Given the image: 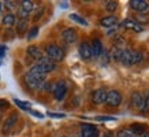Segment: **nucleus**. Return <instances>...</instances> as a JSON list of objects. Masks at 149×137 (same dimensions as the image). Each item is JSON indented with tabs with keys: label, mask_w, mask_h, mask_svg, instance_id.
<instances>
[{
	"label": "nucleus",
	"mask_w": 149,
	"mask_h": 137,
	"mask_svg": "<svg viewBox=\"0 0 149 137\" xmlns=\"http://www.w3.org/2000/svg\"><path fill=\"white\" fill-rule=\"evenodd\" d=\"M62 38L66 44H74L77 41V32L72 27H67L62 32Z\"/></svg>",
	"instance_id": "obj_8"
},
{
	"label": "nucleus",
	"mask_w": 149,
	"mask_h": 137,
	"mask_svg": "<svg viewBox=\"0 0 149 137\" xmlns=\"http://www.w3.org/2000/svg\"><path fill=\"white\" fill-rule=\"evenodd\" d=\"M45 77L47 75H42V74H33V73H27L25 77H23V80H25V82H26V85L32 91H38V89H41L42 88V85L45 84Z\"/></svg>",
	"instance_id": "obj_1"
},
{
	"label": "nucleus",
	"mask_w": 149,
	"mask_h": 137,
	"mask_svg": "<svg viewBox=\"0 0 149 137\" xmlns=\"http://www.w3.org/2000/svg\"><path fill=\"white\" fill-rule=\"evenodd\" d=\"M131 55H133V51H130V50H123L122 51L120 62H122L125 66H130L131 64Z\"/></svg>",
	"instance_id": "obj_19"
},
{
	"label": "nucleus",
	"mask_w": 149,
	"mask_h": 137,
	"mask_svg": "<svg viewBox=\"0 0 149 137\" xmlns=\"http://www.w3.org/2000/svg\"><path fill=\"white\" fill-rule=\"evenodd\" d=\"M130 7L134 11H138V13H145L149 10V3L145 1V0H130Z\"/></svg>",
	"instance_id": "obj_10"
},
{
	"label": "nucleus",
	"mask_w": 149,
	"mask_h": 137,
	"mask_svg": "<svg viewBox=\"0 0 149 137\" xmlns=\"http://www.w3.org/2000/svg\"><path fill=\"white\" fill-rule=\"evenodd\" d=\"M118 137H136V134L131 132L130 128H125L118 132Z\"/></svg>",
	"instance_id": "obj_23"
},
{
	"label": "nucleus",
	"mask_w": 149,
	"mask_h": 137,
	"mask_svg": "<svg viewBox=\"0 0 149 137\" xmlns=\"http://www.w3.org/2000/svg\"><path fill=\"white\" fill-rule=\"evenodd\" d=\"M142 62V52L141 51H134L131 55V64H137Z\"/></svg>",
	"instance_id": "obj_22"
},
{
	"label": "nucleus",
	"mask_w": 149,
	"mask_h": 137,
	"mask_svg": "<svg viewBox=\"0 0 149 137\" xmlns=\"http://www.w3.org/2000/svg\"><path fill=\"white\" fill-rule=\"evenodd\" d=\"M96 121H115L113 117H96Z\"/></svg>",
	"instance_id": "obj_32"
},
{
	"label": "nucleus",
	"mask_w": 149,
	"mask_h": 137,
	"mask_svg": "<svg viewBox=\"0 0 149 137\" xmlns=\"http://www.w3.org/2000/svg\"><path fill=\"white\" fill-rule=\"evenodd\" d=\"M4 54H6V45H0V59L4 58Z\"/></svg>",
	"instance_id": "obj_33"
},
{
	"label": "nucleus",
	"mask_w": 149,
	"mask_h": 137,
	"mask_svg": "<svg viewBox=\"0 0 149 137\" xmlns=\"http://www.w3.org/2000/svg\"><path fill=\"white\" fill-rule=\"evenodd\" d=\"M37 66L42 70V73L44 74H48V73H52V71H55L56 70V63L55 62H52V60L49 59V58H47V56H42L38 62H37Z\"/></svg>",
	"instance_id": "obj_3"
},
{
	"label": "nucleus",
	"mask_w": 149,
	"mask_h": 137,
	"mask_svg": "<svg viewBox=\"0 0 149 137\" xmlns=\"http://www.w3.org/2000/svg\"><path fill=\"white\" fill-rule=\"evenodd\" d=\"M105 103L109 106V107H118V106H120L122 103V95H120V92L119 91H108L107 92V100Z\"/></svg>",
	"instance_id": "obj_4"
},
{
	"label": "nucleus",
	"mask_w": 149,
	"mask_h": 137,
	"mask_svg": "<svg viewBox=\"0 0 149 137\" xmlns=\"http://www.w3.org/2000/svg\"><path fill=\"white\" fill-rule=\"evenodd\" d=\"M140 137H149V132H145L144 134H141Z\"/></svg>",
	"instance_id": "obj_39"
},
{
	"label": "nucleus",
	"mask_w": 149,
	"mask_h": 137,
	"mask_svg": "<svg viewBox=\"0 0 149 137\" xmlns=\"http://www.w3.org/2000/svg\"><path fill=\"white\" fill-rule=\"evenodd\" d=\"M49 117H54V118H63L64 114H54V113H48Z\"/></svg>",
	"instance_id": "obj_34"
},
{
	"label": "nucleus",
	"mask_w": 149,
	"mask_h": 137,
	"mask_svg": "<svg viewBox=\"0 0 149 137\" xmlns=\"http://www.w3.org/2000/svg\"><path fill=\"white\" fill-rule=\"evenodd\" d=\"M144 100H145V106H149V93L146 95V97H145Z\"/></svg>",
	"instance_id": "obj_37"
},
{
	"label": "nucleus",
	"mask_w": 149,
	"mask_h": 137,
	"mask_svg": "<svg viewBox=\"0 0 149 137\" xmlns=\"http://www.w3.org/2000/svg\"><path fill=\"white\" fill-rule=\"evenodd\" d=\"M78 52H79V56H81L84 60H89L92 59V48H91V43L88 41H82L79 47H78Z\"/></svg>",
	"instance_id": "obj_6"
},
{
	"label": "nucleus",
	"mask_w": 149,
	"mask_h": 137,
	"mask_svg": "<svg viewBox=\"0 0 149 137\" xmlns=\"http://www.w3.org/2000/svg\"><path fill=\"white\" fill-rule=\"evenodd\" d=\"M4 7L8 10H14L17 8V3L15 1H4Z\"/></svg>",
	"instance_id": "obj_30"
},
{
	"label": "nucleus",
	"mask_w": 149,
	"mask_h": 137,
	"mask_svg": "<svg viewBox=\"0 0 149 137\" xmlns=\"http://www.w3.org/2000/svg\"><path fill=\"white\" fill-rule=\"evenodd\" d=\"M81 137H99V130L93 125L84 123L81 126Z\"/></svg>",
	"instance_id": "obj_7"
},
{
	"label": "nucleus",
	"mask_w": 149,
	"mask_h": 137,
	"mask_svg": "<svg viewBox=\"0 0 149 137\" xmlns=\"http://www.w3.org/2000/svg\"><path fill=\"white\" fill-rule=\"evenodd\" d=\"M45 52H47V58H49L52 62H62L64 59V56H66V52L62 47L56 45V44H49V45H47L45 48Z\"/></svg>",
	"instance_id": "obj_2"
},
{
	"label": "nucleus",
	"mask_w": 149,
	"mask_h": 137,
	"mask_svg": "<svg viewBox=\"0 0 149 137\" xmlns=\"http://www.w3.org/2000/svg\"><path fill=\"white\" fill-rule=\"evenodd\" d=\"M37 34H38V27L34 26V27H32V29L29 30V33H27V38H29V40H32V38H34Z\"/></svg>",
	"instance_id": "obj_28"
},
{
	"label": "nucleus",
	"mask_w": 149,
	"mask_h": 137,
	"mask_svg": "<svg viewBox=\"0 0 149 137\" xmlns=\"http://www.w3.org/2000/svg\"><path fill=\"white\" fill-rule=\"evenodd\" d=\"M1 107H8V103H7V100L0 99V108H1Z\"/></svg>",
	"instance_id": "obj_36"
},
{
	"label": "nucleus",
	"mask_w": 149,
	"mask_h": 137,
	"mask_svg": "<svg viewBox=\"0 0 149 137\" xmlns=\"http://www.w3.org/2000/svg\"><path fill=\"white\" fill-rule=\"evenodd\" d=\"M29 113H30V114H33V115H36V117H38V118H42V114H40L38 111H34V110H30Z\"/></svg>",
	"instance_id": "obj_35"
},
{
	"label": "nucleus",
	"mask_w": 149,
	"mask_h": 137,
	"mask_svg": "<svg viewBox=\"0 0 149 137\" xmlns=\"http://www.w3.org/2000/svg\"><path fill=\"white\" fill-rule=\"evenodd\" d=\"M42 13H44V7H40V10H37V13H36V15H34V21H38V19L42 17Z\"/></svg>",
	"instance_id": "obj_31"
},
{
	"label": "nucleus",
	"mask_w": 149,
	"mask_h": 137,
	"mask_svg": "<svg viewBox=\"0 0 149 137\" xmlns=\"http://www.w3.org/2000/svg\"><path fill=\"white\" fill-rule=\"evenodd\" d=\"M21 8L26 13H30L34 8V4H33L32 0H23V1H21Z\"/></svg>",
	"instance_id": "obj_21"
},
{
	"label": "nucleus",
	"mask_w": 149,
	"mask_h": 137,
	"mask_svg": "<svg viewBox=\"0 0 149 137\" xmlns=\"http://www.w3.org/2000/svg\"><path fill=\"white\" fill-rule=\"evenodd\" d=\"M17 122H18V114H11L8 118L4 121V123H3V128H1L3 133H4V134L10 133L13 130L14 126L17 125Z\"/></svg>",
	"instance_id": "obj_9"
},
{
	"label": "nucleus",
	"mask_w": 149,
	"mask_h": 137,
	"mask_svg": "<svg viewBox=\"0 0 149 137\" xmlns=\"http://www.w3.org/2000/svg\"><path fill=\"white\" fill-rule=\"evenodd\" d=\"M1 22H3V25H4L6 27H11V26L15 25V22H17V17H15V14L8 13V14H6L4 17H3Z\"/></svg>",
	"instance_id": "obj_17"
},
{
	"label": "nucleus",
	"mask_w": 149,
	"mask_h": 137,
	"mask_svg": "<svg viewBox=\"0 0 149 137\" xmlns=\"http://www.w3.org/2000/svg\"><path fill=\"white\" fill-rule=\"evenodd\" d=\"M122 25L125 29H129V30H133V32H142V27L140 26V23L133 21V19H125Z\"/></svg>",
	"instance_id": "obj_15"
},
{
	"label": "nucleus",
	"mask_w": 149,
	"mask_h": 137,
	"mask_svg": "<svg viewBox=\"0 0 149 137\" xmlns=\"http://www.w3.org/2000/svg\"><path fill=\"white\" fill-rule=\"evenodd\" d=\"M3 10H4V4H3V3L0 1V15L3 14Z\"/></svg>",
	"instance_id": "obj_38"
},
{
	"label": "nucleus",
	"mask_w": 149,
	"mask_h": 137,
	"mask_svg": "<svg viewBox=\"0 0 149 137\" xmlns=\"http://www.w3.org/2000/svg\"><path fill=\"white\" fill-rule=\"evenodd\" d=\"M131 132L136 134V137H140L141 134H144L145 132H146V126L145 125H140V123H133L130 126Z\"/></svg>",
	"instance_id": "obj_18"
},
{
	"label": "nucleus",
	"mask_w": 149,
	"mask_h": 137,
	"mask_svg": "<svg viewBox=\"0 0 149 137\" xmlns=\"http://www.w3.org/2000/svg\"><path fill=\"white\" fill-rule=\"evenodd\" d=\"M27 55H29L32 59L37 60V62L44 56V55H42V51H41L37 45H29L27 47Z\"/></svg>",
	"instance_id": "obj_14"
},
{
	"label": "nucleus",
	"mask_w": 149,
	"mask_h": 137,
	"mask_svg": "<svg viewBox=\"0 0 149 137\" xmlns=\"http://www.w3.org/2000/svg\"><path fill=\"white\" fill-rule=\"evenodd\" d=\"M67 93V85L64 81H59L55 84L54 87V96L58 101H62L64 99V96Z\"/></svg>",
	"instance_id": "obj_5"
},
{
	"label": "nucleus",
	"mask_w": 149,
	"mask_h": 137,
	"mask_svg": "<svg viewBox=\"0 0 149 137\" xmlns=\"http://www.w3.org/2000/svg\"><path fill=\"white\" fill-rule=\"evenodd\" d=\"M131 104L137 110L145 108V100L140 92H133V93H131Z\"/></svg>",
	"instance_id": "obj_11"
},
{
	"label": "nucleus",
	"mask_w": 149,
	"mask_h": 137,
	"mask_svg": "<svg viewBox=\"0 0 149 137\" xmlns=\"http://www.w3.org/2000/svg\"><path fill=\"white\" fill-rule=\"evenodd\" d=\"M14 101H15V104L19 106L22 110H26V111H30V104L29 103H25V101H21L18 100V99H14Z\"/></svg>",
	"instance_id": "obj_26"
},
{
	"label": "nucleus",
	"mask_w": 149,
	"mask_h": 137,
	"mask_svg": "<svg viewBox=\"0 0 149 137\" xmlns=\"http://www.w3.org/2000/svg\"><path fill=\"white\" fill-rule=\"evenodd\" d=\"M122 51L120 48H113L112 50V55H111V58L113 60H116V62H120V56H122Z\"/></svg>",
	"instance_id": "obj_25"
},
{
	"label": "nucleus",
	"mask_w": 149,
	"mask_h": 137,
	"mask_svg": "<svg viewBox=\"0 0 149 137\" xmlns=\"http://www.w3.org/2000/svg\"><path fill=\"white\" fill-rule=\"evenodd\" d=\"M26 30H27V21L19 19L18 22H17V33L18 34H23Z\"/></svg>",
	"instance_id": "obj_20"
},
{
	"label": "nucleus",
	"mask_w": 149,
	"mask_h": 137,
	"mask_svg": "<svg viewBox=\"0 0 149 137\" xmlns=\"http://www.w3.org/2000/svg\"><path fill=\"white\" fill-rule=\"evenodd\" d=\"M0 121H1V110H0Z\"/></svg>",
	"instance_id": "obj_40"
},
{
	"label": "nucleus",
	"mask_w": 149,
	"mask_h": 137,
	"mask_svg": "<svg viewBox=\"0 0 149 137\" xmlns=\"http://www.w3.org/2000/svg\"><path fill=\"white\" fill-rule=\"evenodd\" d=\"M105 8H107L108 13H115V10L118 8V3L116 1H108L107 6H105Z\"/></svg>",
	"instance_id": "obj_27"
},
{
	"label": "nucleus",
	"mask_w": 149,
	"mask_h": 137,
	"mask_svg": "<svg viewBox=\"0 0 149 137\" xmlns=\"http://www.w3.org/2000/svg\"><path fill=\"white\" fill-rule=\"evenodd\" d=\"M70 19L75 21V22L79 23V25H82V26H88V22H86V19H84L82 17H79L78 14H70Z\"/></svg>",
	"instance_id": "obj_24"
},
{
	"label": "nucleus",
	"mask_w": 149,
	"mask_h": 137,
	"mask_svg": "<svg viewBox=\"0 0 149 137\" xmlns=\"http://www.w3.org/2000/svg\"><path fill=\"white\" fill-rule=\"evenodd\" d=\"M100 25L104 27H113L115 25H118V18L115 15H108L100 19Z\"/></svg>",
	"instance_id": "obj_16"
},
{
	"label": "nucleus",
	"mask_w": 149,
	"mask_h": 137,
	"mask_svg": "<svg viewBox=\"0 0 149 137\" xmlns=\"http://www.w3.org/2000/svg\"><path fill=\"white\" fill-rule=\"evenodd\" d=\"M92 100H93L95 104H103V103H105V100H107V91L101 89V88L96 89L93 92V95H92Z\"/></svg>",
	"instance_id": "obj_12"
},
{
	"label": "nucleus",
	"mask_w": 149,
	"mask_h": 137,
	"mask_svg": "<svg viewBox=\"0 0 149 137\" xmlns=\"http://www.w3.org/2000/svg\"><path fill=\"white\" fill-rule=\"evenodd\" d=\"M91 48H92V56L93 58H99L100 55L103 54V44L99 38H93L91 43Z\"/></svg>",
	"instance_id": "obj_13"
},
{
	"label": "nucleus",
	"mask_w": 149,
	"mask_h": 137,
	"mask_svg": "<svg viewBox=\"0 0 149 137\" xmlns=\"http://www.w3.org/2000/svg\"><path fill=\"white\" fill-rule=\"evenodd\" d=\"M18 17H19V19H22V21H27V18H29V13L23 11L22 8H19L18 10Z\"/></svg>",
	"instance_id": "obj_29"
}]
</instances>
